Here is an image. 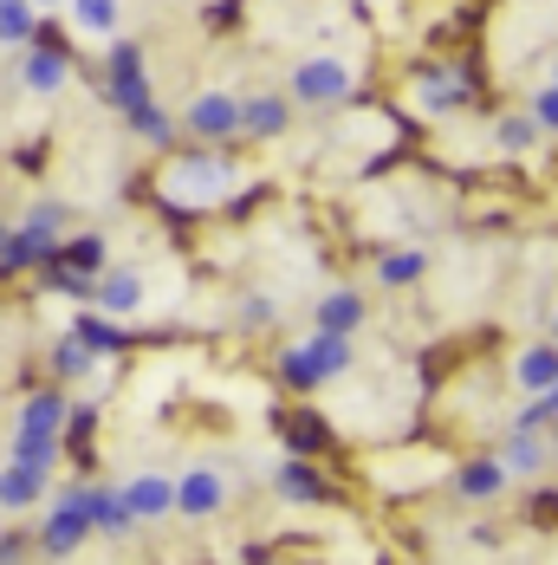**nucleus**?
<instances>
[{"instance_id":"obj_1","label":"nucleus","mask_w":558,"mask_h":565,"mask_svg":"<svg viewBox=\"0 0 558 565\" xmlns=\"http://www.w3.org/2000/svg\"><path fill=\"white\" fill-rule=\"evenodd\" d=\"M351 364H357V344H351V332H325V326H312L305 339L279 358V384H286V391H319V384L344 377Z\"/></svg>"},{"instance_id":"obj_2","label":"nucleus","mask_w":558,"mask_h":565,"mask_svg":"<svg viewBox=\"0 0 558 565\" xmlns=\"http://www.w3.org/2000/svg\"><path fill=\"white\" fill-rule=\"evenodd\" d=\"M85 540H92V481H72V488H58L53 494L46 526L33 533V553H46V559H72Z\"/></svg>"},{"instance_id":"obj_3","label":"nucleus","mask_w":558,"mask_h":565,"mask_svg":"<svg viewBox=\"0 0 558 565\" xmlns=\"http://www.w3.org/2000/svg\"><path fill=\"white\" fill-rule=\"evenodd\" d=\"M351 85H357V72L332 53H312L292 65V85H286V98L292 105H305V111H325V105H344L351 98Z\"/></svg>"},{"instance_id":"obj_4","label":"nucleus","mask_w":558,"mask_h":565,"mask_svg":"<svg viewBox=\"0 0 558 565\" xmlns=\"http://www.w3.org/2000/svg\"><path fill=\"white\" fill-rule=\"evenodd\" d=\"M234 182H240L234 163L208 157V150H195V157H182V163L169 170V195H175V202H189V209H208V202H222Z\"/></svg>"},{"instance_id":"obj_5","label":"nucleus","mask_w":558,"mask_h":565,"mask_svg":"<svg viewBox=\"0 0 558 565\" xmlns=\"http://www.w3.org/2000/svg\"><path fill=\"white\" fill-rule=\"evenodd\" d=\"M195 143H227V137H240V98L234 92H195L189 98V111L175 117Z\"/></svg>"},{"instance_id":"obj_6","label":"nucleus","mask_w":558,"mask_h":565,"mask_svg":"<svg viewBox=\"0 0 558 565\" xmlns=\"http://www.w3.org/2000/svg\"><path fill=\"white\" fill-rule=\"evenodd\" d=\"M227 508V475L222 468H189L182 481H175V513L182 520H215Z\"/></svg>"},{"instance_id":"obj_7","label":"nucleus","mask_w":558,"mask_h":565,"mask_svg":"<svg viewBox=\"0 0 558 565\" xmlns=\"http://www.w3.org/2000/svg\"><path fill=\"white\" fill-rule=\"evenodd\" d=\"M105 98H111L117 111H130V105H143V98H150L143 46H130V40H117V46H111V78H105Z\"/></svg>"},{"instance_id":"obj_8","label":"nucleus","mask_w":558,"mask_h":565,"mask_svg":"<svg viewBox=\"0 0 558 565\" xmlns=\"http://www.w3.org/2000/svg\"><path fill=\"white\" fill-rule=\"evenodd\" d=\"M558 384V339H533L513 351V391L546 396Z\"/></svg>"},{"instance_id":"obj_9","label":"nucleus","mask_w":558,"mask_h":565,"mask_svg":"<svg viewBox=\"0 0 558 565\" xmlns=\"http://www.w3.org/2000/svg\"><path fill=\"white\" fill-rule=\"evenodd\" d=\"M416 98H422L429 111H461V105H474V85H468L454 65H422V72H416Z\"/></svg>"},{"instance_id":"obj_10","label":"nucleus","mask_w":558,"mask_h":565,"mask_svg":"<svg viewBox=\"0 0 558 565\" xmlns=\"http://www.w3.org/2000/svg\"><path fill=\"white\" fill-rule=\"evenodd\" d=\"M286 124H292V98H286V92H254V98H240V130H247V137L273 143V137H286Z\"/></svg>"},{"instance_id":"obj_11","label":"nucleus","mask_w":558,"mask_h":565,"mask_svg":"<svg viewBox=\"0 0 558 565\" xmlns=\"http://www.w3.org/2000/svg\"><path fill=\"white\" fill-rule=\"evenodd\" d=\"M65 78H72L65 53H58V46H33V40H26V58H20V85H26L33 98H53V92H65Z\"/></svg>"},{"instance_id":"obj_12","label":"nucleus","mask_w":558,"mask_h":565,"mask_svg":"<svg viewBox=\"0 0 558 565\" xmlns=\"http://www.w3.org/2000/svg\"><path fill=\"white\" fill-rule=\"evenodd\" d=\"M124 501L137 513V526H143V520H169V513H175V481L157 475V468H150V475H130V481H124Z\"/></svg>"},{"instance_id":"obj_13","label":"nucleus","mask_w":558,"mask_h":565,"mask_svg":"<svg viewBox=\"0 0 558 565\" xmlns=\"http://www.w3.org/2000/svg\"><path fill=\"white\" fill-rule=\"evenodd\" d=\"M92 306H98V312H111V319H130V312L143 306V274H137V267H111V274H98Z\"/></svg>"},{"instance_id":"obj_14","label":"nucleus","mask_w":558,"mask_h":565,"mask_svg":"<svg viewBox=\"0 0 558 565\" xmlns=\"http://www.w3.org/2000/svg\"><path fill=\"white\" fill-rule=\"evenodd\" d=\"M273 494L279 501H292V508H319L332 488H325V475L305 461V455H292V461H279V475H273Z\"/></svg>"},{"instance_id":"obj_15","label":"nucleus","mask_w":558,"mask_h":565,"mask_svg":"<svg viewBox=\"0 0 558 565\" xmlns=\"http://www.w3.org/2000/svg\"><path fill=\"white\" fill-rule=\"evenodd\" d=\"M46 468H33V461H7L0 468V508L7 513H26V508H40L46 501Z\"/></svg>"},{"instance_id":"obj_16","label":"nucleus","mask_w":558,"mask_h":565,"mask_svg":"<svg viewBox=\"0 0 558 565\" xmlns=\"http://www.w3.org/2000/svg\"><path fill=\"white\" fill-rule=\"evenodd\" d=\"M506 475L501 468V455H487V461H468L461 475H454V501H474V508H487V501H501L506 494Z\"/></svg>"},{"instance_id":"obj_17","label":"nucleus","mask_w":558,"mask_h":565,"mask_svg":"<svg viewBox=\"0 0 558 565\" xmlns=\"http://www.w3.org/2000/svg\"><path fill=\"white\" fill-rule=\"evenodd\" d=\"M58 234H65V202H33L20 222V241L40 254V267H46V254H58Z\"/></svg>"},{"instance_id":"obj_18","label":"nucleus","mask_w":558,"mask_h":565,"mask_svg":"<svg viewBox=\"0 0 558 565\" xmlns=\"http://www.w3.org/2000/svg\"><path fill=\"white\" fill-rule=\"evenodd\" d=\"M364 319H371V306H364L357 286H332V292L319 299V326H325V332H357Z\"/></svg>"},{"instance_id":"obj_19","label":"nucleus","mask_w":558,"mask_h":565,"mask_svg":"<svg viewBox=\"0 0 558 565\" xmlns=\"http://www.w3.org/2000/svg\"><path fill=\"white\" fill-rule=\"evenodd\" d=\"M92 533H105V540L137 533V513L124 501V488H92Z\"/></svg>"},{"instance_id":"obj_20","label":"nucleus","mask_w":558,"mask_h":565,"mask_svg":"<svg viewBox=\"0 0 558 565\" xmlns=\"http://www.w3.org/2000/svg\"><path fill=\"white\" fill-rule=\"evenodd\" d=\"M65 409H72V403L58 391H33L20 403V423H13V429H26V436H58V429H65Z\"/></svg>"},{"instance_id":"obj_21","label":"nucleus","mask_w":558,"mask_h":565,"mask_svg":"<svg viewBox=\"0 0 558 565\" xmlns=\"http://www.w3.org/2000/svg\"><path fill=\"white\" fill-rule=\"evenodd\" d=\"M546 443H539V429H513V436H506L501 443V468L506 475H513V481H526V475H539V468H546Z\"/></svg>"},{"instance_id":"obj_22","label":"nucleus","mask_w":558,"mask_h":565,"mask_svg":"<svg viewBox=\"0 0 558 565\" xmlns=\"http://www.w3.org/2000/svg\"><path fill=\"white\" fill-rule=\"evenodd\" d=\"M65 13H72V26L92 33V40H111L117 26H124V0H65Z\"/></svg>"},{"instance_id":"obj_23","label":"nucleus","mask_w":558,"mask_h":565,"mask_svg":"<svg viewBox=\"0 0 558 565\" xmlns=\"http://www.w3.org/2000/svg\"><path fill=\"white\" fill-rule=\"evenodd\" d=\"M130 137H143V143H157V150H169V143H175V130H182V124H175V117L163 111V105H157V98H143V105H130Z\"/></svg>"},{"instance_id":"obj_24","label":"nucleus","mask_w":558,"mask_h":565,"mask_svg":"<svg viewBox=\"0 0 558 565\" xmlns=\"http://www.w3.org/2000/svg\"><path fill=\"white\" fill-rule=\"evenodd\" d=\"M422 274H429V254H422V247H396V254H384V260H377V286H390V292L416 286Z\"/></svg>"},{"instance_id":"obj_25","label":"nucleus","mask_w":558,"mask_h":565,"mask_svg":"<svg viewBox=\"0 0 558 565\" xmlns=\"http://www.w3.org/2000/svg\"><path fill=\"white\" fill-rule=\"evenodd\" d=\"M279 429H286V449L292 455H319L325 443H332V429H325L312 409H305V416H279Z\"/></svg>"},{"instance_id":"obj_26","label":"nucleus","mask_w":558,"mask_h":565,"mask_svg":"<svg viewBox=\"0 0 558 565\" xmlns=\"http://www.w3.org/2000/svg\"><path fill=\"white\" fill-rule=\"evenodd\" d=\"M72 339H85L98 358H111L117 344H124V332H117L111 312H78V319H72Z\"/></svg>"},{"instance_id":"obj_27","label":"nucleus","mask_w":558,"mask_h":565,"mask_svg":"<svg viewBox=\"0 0 558 565\" xmlns=\"http://www.w3.org/2000/svg\"><path fill=\"white\" fill-rule=\"evenodd\" d=\"M53 371L65 377V384H72V377H92V371H98V351H92L85 339H72V332H65V339L53 344Z\"/></svg>"},{"instance_id":"obj_28","label":"nucleus","mask_w":558,"mask_h":565,"mask_svg":"<svg viewBox=\"0 0 558 565\" xmlns=\"http://www.w3.org/2000/svg\"><path fill=\"white\" fill-rule=\"evenodd\" d=\"M33 26H40L33 0H0V46H26V40H33Z\"/></svg>"},{"instance_id":"obj_29","label":"nucleus","mask_w":558,"mask_h":565,"mask_svg":"<svg viewBox=\"0 0 558 565\" xmlns=\"http://www.w3.org/2000/svg\"><path fill=\"white\" fill-rule=\"evenodd\" d=\"M58 260L78 267V274H105V234H78V241H65Z\"/></svg>"},{"instance_id":"obj_30","label":"nucleus","mask_w":558,"mask_h":565,"mask_svg":"<svg viewBox=\"0 0 558 565\" xmlns=\"http://www.w3.org/2000/svg\"><path fill=\"white\" fill-rule=\"evenodd\" d=\"M494 143H501L506 157H526V150L539 143V124H533V111H526V117H501V124H494Z\"/></svg>"},{"instance_id":"obj_31","label":"nucleus","mask_w":558,"mask_h":565,"mask_svg":"<svg viewBox=\"0 0 558 565\" xmlns=\"http://www.w3.org/2000/svg\"><path fill=\"white\" fill-rule=\"evenodd\" d=\"M13 461H33V468H58V436H26V429H13Z\"/></svg>"},{"instance_id":"obj_32","label":"nucleus","mask_w":558,"mask_h":565,"mask_svg":"<svg viewBox=\"0 0 558 565\" xmlns=\"http://www.w3.org/2000/svg\"><path fill=\"white\" fill-rule=\"evenodd\" d=\"M533 124H539V137H558V78L533 98Z\"/></svg>"},{"instance_id":"obj_33","label":"nucleus","mask_w":558,"mask_h":565,"mask_svg":"<svg viewBox=\"0 0 558 565\" xmlns=\"http://www.w3.org/2000/svg\"><path fill=\"white\" fill-rule=\"evenodd\" d=\"M273 319H279V306L267 292H247V299H240V326H273Z\"/></svg>"},{"instance_id":"obj_34","label":"nucleus","mask_w":558,"mask_h":565,"mask_svg":"<svg viewBox=\"0 0 558 565\" xmlns=\"http://www.w3.org/2000/svg\"><path fill=\"white\" fill-rule=\"evenodd\" d=\"M546 423H552V416H546V396H533V403L513 416V429H546Z\"/></svg>"},{"instance_id":"obj_35","label":"nucleus","mask_w":558,"mask_h":565,"mask_svg":"<svg viewBox=\"0 0 558 565\" xmlns=\"http://www.w3.org/2000/svg\"><path fill=\"white\" fill-rule=\"evenodd\" d=\"M33 553V533H0V559H26Z\"/></svg>"},{"instance_id":"obj_36","label":"nucleus","mask_w":558,"mask_h":565,"mask_svg":"<svg viewBox=\"0 0 558 565\" xmlns=\"http://www.w3.org/2000/svg\"><path fill=\"white\" fill-rule=\"evenodd\" d=\"M546 416H558V384H552V391H546Z\"/></svg>"},{"instance_id":"obj_37","label":"nucleus","mask_w":558,"mask_h":565,"mask_svg":"<svg viewBox=\"0 0 558 565\" xmlns=\"http://www.w3.org/2000/svg\"><path fill=\"white\" fill-rule=\"evenodd\" d=\"M552 339H558V306H552Z\"/></svg>"},{"instance_id":"obj_38","label":"nucleus","mask_w":558,"mask_h":565,"mask_svg":"<svg viewBox=\"0 0 558 565\" xmlns=\"http://www.w3.org/2000/svg\"><path fill=\"white\" fill-rule=\"evenodd\" d=\"M552 78H558V72H552Z\"/></svg>"},{"instance_id":"obj_39","label":"nucleus","mask_w":558,"mask_h":565,"mask_svg":"<svg viewBox=\"0 0 558 565\" xmlns=\"http://www.w3.org/2000/svg\"><path fill=\"white\" fill-rule=\"evenodd\" d=\"M0 513H7V508H0Z\"/></svg>"}]
</instances>
